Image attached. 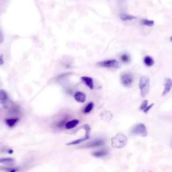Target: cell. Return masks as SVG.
Instances as JSON below:
<instances>
[{"label": "cell", "instance_id": "2", "mask_svg": "<svg viewBox=\"0 0 172 172\" xmlns=\"http://www.w3.org/2000/svg\"><path fill=\"white\" fill-rule=\"evenodd\" d=\"M150 79L147 76L141 77L140 79L139 87L140 90L141 95L143 98L146 97L150 90Z\"/></svg>", "mask_w": 172, "mask_h": 172}, {"label": "cell", "instance_id": "16", "mask_svg": "<svg viewBox=\"0 0 172 172\" xmlns=\"http://www.w3.org/2000/svg\"><path fill=\"white\" fill-rule=\"evenodd\" d=\"M120 18L123 21H131L134 19L136 18V17H135L134 16L126 14H122L120 15Z\"/></svg>", "mask_w": 172, "mask_h": 172}, {"label": "cell", "instance_id": "18", "mask_svg": "<svg viewBox=\"0 0 172 172\" xmlns=\"http://www.w3.org/2000/svg\"><path fill=\"white\" fill-rule=\"evenodd\" d=\"M89 136H85L83 138H80V139H79V140H74V141H72L71 143H68V144H66V145H75V144H80V143H82L83 141H85L86 140H87L88 139H89Z\"/></svg>", "mask_w": 172, "mask_h": 172}, {"label": "cell", "instance_id": "24", "mask_svg": "<svg viewBox=\"0 0 172 172\" xmlns=\"http://www.w3.org/2000/svg\"><path fill=\"white\" fill-rule=\"evenodd\" d=\"M3 41H4V36L1 31H0V44L3 43Z\"/></svg>", "mask_w": 172, "mask_h": 172}, {"label": "cell", "instance_id": "11", "mask_svg": "<svg viewBox=\"0 0 172 172\" xmlns=\"http://www.w3.org/2000/svg\"><path fill=\"white\" fill-rule=\"evenodd\" d=\"M81 80L84 82V83L85 84V85L88 87L90 89H92L94 88V84L93 80L92 78L89 77H82L80 78Z\"/></svg>", "mask_w": 172, "mask_h": 172}, {"label": "cell", "instance_id": "9", "mask_svg": "<svg viewBox=\"0 0 172 172\" xmlns=\"http://www.w3.org/2000/svg\"><path fill=\"white\" fill-rule=\"evenodd\" d=\"M172 88V79L168 78L166 80L165 82V88L163 92V96H165L169 93Z\"/></svg>", "mask_w": 172, "mask_h": 172}, {"label": "cell", "instance_id": "14", "mask_svg": "<svg viewBox=\"0 0 172 172\" xmlns=\"http://www.w3.org/2000/svg\"><path fill=\"white\" fill-rule=\"evenodd\" d=\"M19 121V118L6 119V123L9 127H13Z\"/></svg>", "mask_w": 172, "mask_h": 172}, {"label": "cell", "instance_id": "13", "mask_svg": "<svg viewBox=\"0 0 172 172\" xmlns=\"http://www.w3.org/2000/svg\"><path fill=\"white\" fill-rule=\"evenodd\" d=\"M79 121L78 119H74L70 122H68L65 124V128L67 129H73L79 124Z\"/></svg>", "mask_w": 172, "mask_h": 172}, {"label": "cell", "instance_id": "4", "mask_svg": "<svg viewBox=\"0 0 172 172\" xmlns=\"http://www.w3.org/2000/svg\"><path fill=\"white\" fill-rule=\"evenodd\" d=\"M131 133L135 135H138L143 137L146 136L148 134L146 127L143 123H139L134 126L131 130Z\"/></svg>", "mask_w": 172, "mask_h": 172}, {"label": "cell", "instance_id": "5", "mask_svg": "<svg viewBox=\"0 0 172 172\" xmlns=\"http://www.w3.org/2000/svg\"><path fill=\"white\" fill-rule=\"evenodd\" d=\"M133 77L129 73H124L122 76V81L123 85L126 87H129L133 82Z\"/></svg>", "mask_w": 172, "mask_h": 172}, {"label": "cell", "instance_id": "15", "mask_svg": "<svg viewBox=\"0 0 172 172\" xmlns=\"http://www.w3.org/2000/svg\"><path fill=\"white\" fill-rule=\"evenodd\" d=\"M144 62L147 66H151L154 65V61L153 58L150 56H146L144 58Z\"/></svg>", "mask_w": 172, "mask_h": 172}, {"label": "cell", "instance_id": "20", "mask_svg": "<svg viewBox=\"0 0 172 172\" xmlns=\"http://www.w3.org/2000/svg\"><path fill=\"white\" fill-rule=\"evenodd\" d=\"M94 107V103L93 102H91L87 105L85 108L84 110V112L85 113H88L92 110V109Z\"/></svg>", "mask_w": 172, "mask_h": 172}, {"label": "cell", "instance_id": "27", "mask_svg": "<svg viewBox=\"0 0 172 172\" xmlns=\"http://www.w3.org/2000/svg\"><path fill=\"white\" fill-rule=\"evenodd\" d=\"M13 152H14V151L13 150H11V149H10V150H9L8 152L10 154H13Z\"/></svg>", "mask_w": 172, "mask_h": 172}, {"label": "cell", "instance_id": "7", "mask_svg": "<svg viewBox=\"0 0 172 172\" xmlns=\"http://www.w3.org/2000/svg\"><path fill=\"white\" fill-rule=\"evenodd\" d=\"M104 141L102 140H96L93 141H91L90 143H88L85 145L84 148H94L101 147L104 145Z\"/></svg>", "mask_w": 172, "mask_h": 172}, {"label": "cell", "instance_id": "10", "mask_svg": "<svg viewBox=\"0 0 172 172\" xmlns=\"http://www.w3.org/2000/svg\"><path fill=\"white\" fill-rule=\"evenodd\" d=\"M74 97L76 100L80 103H84L86 100V96L84 93L78 91L75 93Z\"/></svg>", "mask_w": 172, "mask_h": 172}, {"label": "cell", "instance_id": "8", "mask_svg": "<svg viewBox=\"0 0 172 172\" xmlns=\"http://www.w3.org/2000/svg\"><path fill=\"white\" fill-rule=\"evenodd\" d=\"M0 163L7 166H12L15 164L16 162L13 158H0Z\"/></svg>", "mask_w": 172, "mask_h": 172}, {"label": "cell", "instance_id": "1", "mask_svg": "<svg viewBox=\"0 0 172 172\" xmlns=\"http://www.w3.org/2000/svg\"><path fill=\"white\" fill-rule=\"evenodd\" d=\"M112 145L115 148H122L127 144V140L122 133H118L112 138Z\"/></svg>", "mask_w": 172, "mask_h": 172}, {"label": "cell", "instance_id": "25", "mask_svg": "<svg viewBox=\"0 0 172 172\" xmlns=\"http://www.w3.org/2000/svg\"><path fill=\"white\" fill-rule=\"evenodd\" d=\"M3 63H4V61L1 57H0V65H3Z\"/></svg>", "mask_w": 172, "mask_h": 172}, {"label": "cell", "instance_id": "6", "mask_svg": "<svg viewBox=\"0 0 172 172\" xmlns=\"http://www.w3.org/2000/svg\"><path fill=\"white\" fill-rule=\"evenodd\" d=\"M0 104L5 108L8 107L7 94L4 90H0Z\"/></svg>", "mask_w": 172, "mask_h": 172}, {"label": "cell", "instance_id": "12", "mask_svg": "<svg viewBox=\"0 0 172 172\" xmlns=\"http://www.w3.org/2000/svg\"><path fill=\"white\" fill-rule=\"evenodd\" d=\"M101 116L103 119L107 122H109L112 118L111 112L109 111H105L101 113Z\"/></svg>", "mask_w": 172, "mask_h": 172}, {"label": "cell", "instance_id": "28", "mask_svg": "<svg viewBox=\"0 0 172 172\" xmlns=\"http://www.w3.org/2000/svg\"><path fill=\"white\" fill-rule=\"evenodd\" d=\"M170 40H171V41H172V36L170 38Z\"/></svg>", "mask_w": 172, "mask_h": 172}, {"label": "cell", "instance_id": "17", "mask_svg": "<svg viewBox=\"0 0 172 172\" xmlns=\"http://www.w3.org/2000/svg\"><path fill=\"white\" fill-rule=\"evenodd\" d=\"M108 152L106 150H101V151H97L94 152L93 155L94 157L97 158H101V157H104L107 155Z\"/></svg>", "mask_w": 172, "mask_h": 172}, {"label": "cell", "instance_id": "21", "mask_svg": "<svg viewBox=\"0 0 172 172\" xmlns=\"http://www.w3.org/2000/svg\"><path fill=\"white\" fill-rule=\"evenodd\" d=\"M120 58H121V60L123 62H128L130 61L129 55L127 54H123L120 57Z\"/></svg>", "mask_w": 172, "mask_h": 172}, {"label": "cell", "instance_id": "23", "mask_svg": "<svg viewBox=\"0 0 172 172\" xmlns=\"http://www.w3.org/2000/svg\"><path fill=\"white\" fill-rule=\"evenodd\" d=\"M153 105H154V104H151L150 105H149V106H148V107H147V108H146V109H145V110L144 111V113H147V112H148V111H149V110L151 108V107H152V106H153Z\"/></svg>", "mask_w": 172, "mask_h": 172}, {"label": "cell", "instance_id": "26", "mask_svg": "<svg viewBox=\"0 0 172 172\" xmlns=\"http://www.w3.org/2000/svg\"><path fill=\"white\" fill-rule=\"evenodd\" d=\"M17 171V169H13L11 170L9 172H16Z\"/></svg>", "mask_w": 172, "mask_h": 172}, {"label": "cell", "instance_id": "3", "mask_svg": "<svg viewBox=\"0 0 172 172\" xmlns=\"http://www.w3.org/2000/svg\"><path fill=\"white\" fill-rule=\"evenodd\" d=\"M98 65H99L102 67L108 68H114V69H120L121 67V65L120 62H118L116 59H112L106 60V61L100 62L98 63Z\"/></svg>", "mask_w": 172, "mask_h": 172}, {"label": "cell", "instance_id": "22", "mask_svg": "<svg viewBox=\"0 0 172 172\" xmlns=\"http://www.w3.org/2000/svg\"><path fill=\"white\" fill-rule=\"evenodd\" d=\"M148 100H144V101L143 102L142 104H141L140 107V109L143 111L144 112L147 107L148 106Z\"/></svg>", "mask_w": 172, "mask_h": 172}, {"label": "cell", "instance_id": "19", "mask_svg": "<svg viewBox=\"0 0 172 172\" xmlns=\"http://www.w3.org/2000/svg\"><path fill=\"white\" fill-rule=\"evenodd\" d=\"M141 23L144 25L148 26L149 27H152L154 25L155 22L153 20H150L144 19L141 20Z\"/></svg>", "mask_w": 172, "mask_h": 172}]
</instances>
